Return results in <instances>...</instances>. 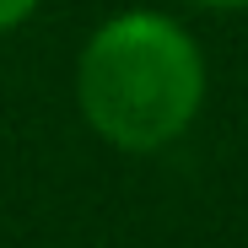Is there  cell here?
<instances>
[{
  "mask_svg": "<svg viewBox=\"0 0 248 248\" xmlns=\"http://www.w3.org/2000/svg\"><path fill=\"white\" fill-rule=\"evenodd\" d=\"M76 103L108 146L135 156L162 151L205 103L200 44L162 11H119L76 60Z\"/></svg>",
  "mask_w": 248,
  "mask_h": 248,
  "instance_id": "obj_1",
  "label": "cell"
},
{
  "mask_svg": "<svg viewBox=\"0 0 248 248\" xmlns=\"http://www.w3.org/2000/svg\"><path fill=\"white\" fill-rule=\"evenodd\" d=\"M32 11H38V0H0V32L22 27V22H27Z\"/></svg>",
  "mask_w": 248,
  "mask_h": 248,
  "instance_id": "obj_2",
  "label": "cell"
},
{
  "mask_svg": "<svg viewBox=\"0 0 248 248\" xmlns=\"http://www.w3.org/2000/svg\"><path fill=\"white\" fill-rule=\"evenodd\" d=\"M200 6H221V11H237V6H248V0H200Z\"/></svg>",
  "mask_w": 248,
  "mask_h": 248,
  "instance_id": "obj_3",
  "label": "cell"
}]
</instances>
